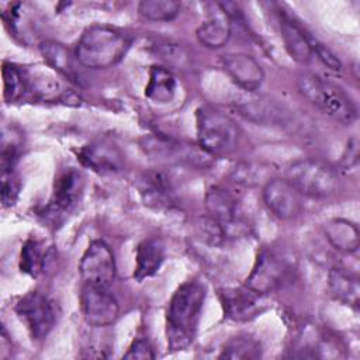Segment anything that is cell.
<instances>
[{"mask_svg":"<svg viewBox=\"0 0 360 360\" xmlns=\"http://www.w3.org/2000/svg\"><path fill=\"white\" fill-rule=\"evenodd\" d=\"M205 297L207 287L197 278L184 281L173 292L166 312L167 347L172 352L186 350L193 343Z\"/></svg>","mask_w":360,"mask_h":360,"instance_id":"6da1fadb","label":"cell"},{"mask_svg":"<svg viewBox=\"0 0 360 360\" xmlns=\"http://www.w3.org/2000/svg\"><path fill=\"white\" fill-rule=\"evenodd\" d=\"M46 257L48 253L44 252L41 242H38L35 238H30L28 240H25L21 249L20 269L24 273L37 277L39 273L44 271L46 266Z\"/></svg>","mask_w":360,"mask_h":360,"instance_id":"83f0119b","label":"cell"},{"mask_svg":"<svg viewBox=\"0 0 360 360\" xmlns=\"http://www.w3.org/2000/svg\"><path fill=\"white\" fill-rule=\"evenodd\" d=\"M138 190L145 204L152 208H167L173 202V188L170 179L162 172L143 173L138 183Z\"/></svg>","mask_w":360,"mask_h":360,"instance_id":"d6986e66","label":"cell"},{"mask_svg":"<svg viewBox=\"0 0 360 360\" xmlns=\"http://www.w3.org/2000/svg\"><path fill=\"white\" fill-rule=\"evenodd\" d=\"M302 195L287 179L274 177L263 187V201L278 219H294L302 211Z\"/></svg>","mask_w":360,"mask_h":360,"instance_id":"8fae6325","label":"cell"},{"mask_svg":"<svg viewBox=\"0 0 360 360\" xmlns=\"http://www.w3.org/2000/svg\"><path fill=\"white\" fill-rule=\"evenodd\" d=\"M84 188V177L76 167L62 169L53 181L52 197L45 208V219L52 225L60 224L63 218L77 205Z\"/></svg>","mask_w":360,"mask_h":360,"instance_id":"52a82bcc","label":"cell"},{"mask_svg":"<svg viewBox=\"0 0 360 360\" xmlns=\"http://www.w3.org/2000/svg\"><path fill=\"white\" fill-rule=\"evenodd\" d=\"M263 295L256 294L246 285L239 288H222L219 300L225 318L235 322H246L263 312Z\"/></svg>","mask_w":360,"mask_h":360,"instance_id":"5bb4252c","label":"cell"},{"mask_svg":"<svg viewBox=\"0 0 360 360\" xmlns=\"http://www.w3.org/2000/svg\"><path fill=\"white\" fill-rule=\"evenodd\" d=\"M312 49H314V55H316L321 62L328 66L329 69L332 70H339L342 68V63L340 60L330 52V49H328L323 44L318 42L316 39H314V44H312Z\"/></svg>","mask_w":360,"mask_h":360,"instance_id":"1f68e13d","label":"cell"},{"mask_svg":"<svg viewBox=\"0 0 360 360\" xmlns=\"http://www.w3.org/2000/svg\"><path fill=\"white\" fill-rule=\"evenodd\" d=\"M297 89L312 105L342 124H352L357 117V110L352 98L333 82L305 73L297 79Z\"/></svg>","mask_w":360,"mask_h":360,"instance_id":"277c9868","label":"cell"},{"mask_svg":"<svg viewBox=\"0 0 360 360\" xmlns=\"http://www.w3.org/2000/svg\"><path fill=\"white\" fill-rule=\"evenodd\" d=\"M204 202L208 218L221 226L225 239L236 236L243 229V224L236 218V200L229 191L219 186H212L207 190Z\"/></svg>","mask_w":360,"mask_h":360,"instance_id":"7c38bea8","label":"cell"},{"mask_svg":"<svg viewBox=\"0 0 360 360\" xmlns=\"http://www.w3.org/2000/svg\"><path fill=\"white\" fill-rule=\"evenodd\" d=\"M240 114L259 124H277L283 121V110L264 97H249L238 105Z\"/></svg>","mask_w":360,"mask_h":360,"instance_id":"cb8c5ba5","label":"cell"},{"mask_svg":"<svg viewBox=\"0 0 360 360\" xmlns=\"http://www.w3.org/2000/svg\"><path fill=\"white\" fill-rule=\"evenodd\" d=\"M20 193V180L14 170L1 172V202L3 207H11L15 204Z\"/></svg>","mask_w":360,"mask_h":360,"instance_id":"f546056e","label":"cell"},{"mask_svg":"<svg viewBox=\"0 0 360 360\" xmlns=\"http://www.w3.org/2000/svg\"><path fill=\"white\" fill-rule=\"evenodd\" d=\"M125 359H153L155 353L148 339L145 338H136L128 347V350L124 353Z\"/></svg>","mask_w":360,"mask_h":360,"instance_id":"4dcf8cb0","label":"cell"},{"mask_svg":"<svg viewBox=\"0 0 360 360\" xmlns=\"http://www.w3.org/2000/svg\"><path fill=\"white\" fill-rule=\"evenodd\" d=\"M328 287L335 300L353 308L359 307L360 287L357 277L340 267H333L328 273Z\"/></svg>","mask_w":360,"mask_h":360,"instance_id":"7402d4cb","label":"cell"},{"mask_svg":"<svg viewBox=\"0 0 360 360\" xmlns=\"http://www.w3.org/2000/svg\"><path fill=\"white\" fill-rule=\"evenodd\" d=\"M278 28L288 55L298 63H309L314 56L312 44L315 38L283 10H278Z\"/></svg>","mask_w":360,"mask_h":360,"instance_id":"2e32d148","label":"cell"},{"mask_svg":"<svg viewBox=\"0 0 360 360\" xmlns=\"http://www.w3.org/2000/svg\"><path fill=\"white\" fill-rule=\"evenodd\" d=\"M39 51L49 69L55 70L66 80L77 83V72L73 65V58L69 49L56 41H42Z\"/></svg>","mask_w":360,"mask_h":360,"instance_id":"44dd1931","label":"cell"},{"mask_svg":"<svg viewBox=\"0 0 360 360\" xmlns=\"http://www.w3.org/2000/svg\"><path fill=\"white\" fill-rule=\"evenodd\" d=\"M290 269L291 267L283 255L270 248H263L256 257L245 285L264 297L283 285L288 277Z\"/></svg>","mask_w":360,"mask_h":360,"instance_id":"ba28073f","label":"cell"},{"mask_svg":"<svg viewBox=\"0 0 360 360\" xmlns=\"http://www.w3.org/2000/svg\"><path fill=\"white\" fill-rule=\"evenodd\" d=\"M131 37L115 27L96 24L87 27L75 48L76 60L89 69H107L124 59Z\"/></svg>","mask_w":360,"mask_h":360,"instance_id":"7a4b0ae2","label":"cell"},{"mask_svg":"<svg viewBox=\"0 0 360 360\" xmlns=\"http://www.w3.org/2000/svg\"><path fill=\"white\" fill-rule=\"evenodd\" d=\"M301 194L312 198H326L339 188V177L326 162L315 158L295 160L285 170V177Z\"/></svg>","mask_w":360,"mask_h":360,"instance_id":"5b68a950","label":"cell"},{"mask_svg":"<svg viewBox=\"0 0 360 360\" xmlns=\"http://www.w3.org/2000/svg\"><path fill=\"white\" fill-rule=\"evenodd\" d=\"M25 77L27 94H31L37 100L44 101H58L66 100L68 90L63 89L62 82L56 75L51 73L48 69H41L39 66L22 68Z\"/></svg>","mask_w":360,"mask_h":360,"instance_id":"e0dca14e","label":"cell"},{"mask_svg":"<svg viewBox=\"0 0 360 360\" xmlns=\"http://www.w3.org/2000/svg\"><path fill=\"white\" fill-rule=\"evenodd\" d=\"M232 35L231 22L224 15L222 18H212L204 24H201L197 31L195 37L201 45L210 49H218L228 44Z\"/></svg>","mask_w":360,"mask_h":360,"instance_id":"d4e9b609","label":"cell"},{"mask_svg":"<svg viewBox=\"0 0 360 360\" xmlns=\"http://www.w3.org/2000/svg\"><path fill=\"white\" fill-rule=\"evenodd\" d=\"M180 8V3L174 0H143L138 4V13L150 21H172Z\"/></svg>","mask_w":360,"mask_h":360,"instance_id":"f1b7e54d","label":"cell"},{"mask_svg":"<svg viewBox=\"0 0 360 360\" xmlns=\"http://www.w3.org/2000/svg\"><path fill=\"white\" fill-rule=\"evenodd\" d=\"M1 76H3V96L7 103H15L27 94L22 68L10 62H4L1 68Z\"/></svg>","mask_w":360,"mask_h":360,"instance_id":"4316f807","label":"cell"},{"mask_svg":"<svg viewBox=\"0 0 360 360\" xmlns=\"http://www.w3.org/2000/svg\"><path fill=\"white\" fill-rule=\"evenodd\" d=\"M79 273L84 284L98 285L108 288L115 277V260L110 246L101 240H91L84 250L80 263Z\"/></svg>","mask_w":360,"mask_h":360,"instance_id":"9c48e42d","label":"cell"},{"mask_svg":"<svg viewBox=\"0 0 360 360\" xmlns=\"http://www.w3.org/2000/svg\"><path fill=\"white\" fill-rule=\"evenodd\" d=\"M221 65L235 84L248 93H255L264 80L262 66L248 53H225L221 56Z\"/></svg>","mask_w":360,"mask_h":360,"instance_id":"9a60e30c","label":"cell"},{"mask_svg":"<svg viewBox=\"0 0 360 360\" xmlns=\"http://www.w3.org/2000/svg\"><path fill=\"white\" fill-rule=\"evenodd\" d=\"M323 233L328 242L339 252L354 253L359 249L360 236L356 224L343 218H332L325 222Z\"/></svg>","mask_w":360,"mask_h":360,"instance_id":"ffe728a7","label":"cell"},{"mask_svg":"<svg viewBox=\"0 0 360 360\" xmlns=\"http://www.w3.org/2000/svg\"><path fill=\"white\" fill-rule=\"evenodd\" d=\"M83 166L98 174H117L124 169V155L120 148L105 139H97L84 145L79 153Z\"/></svg>","mask_w":360,"mask_h":360,"instance_id":"4fadbf2b","label":"cell"},{"mask_svg":"<svg viewBox=\"0 0 360 360\" xmlns=\"http://www.w3.org/2000/svg\"><path fill=\"white\" fill-rule=\"evenodd\" d=\"M14 311L35 342H42L58 321L56 304L41 291H30L20 297Z\"/></svg>","mask_w":360,"mask_h":360,"instance_id":"8992f818","label":"cell"},{"mask_svg":"<svg viewBox=\"0 0 360 360\" xmlns=\"http://www.w3.org/2000/svg\"><path fill=\"white\" fill-rule=\"evenodd\" d=\"M80 308L86 323L91 328H107L117 321L120 314L118 301L108 288L91 284H83Z\"/></svg>","mask_w":360,"mask_h":360,"instance_id":"30bf717a","label":"cell"},{"mask_svg":"<svg viewBox=\"0 0 360 360\" xmlns=\"http://www.w3.org/2000/svg\"><path fill=\"white\" fill-rule=\"evenodd\" d=\"M176 79L173 73L163 66H152L145 86V96L153 103L166 104L174 98Z\"/></svg>","mask_w":360,"mask_h":360,"instance_id":"603a6c76","label":"cell"},{"mask_svg":"<svg viewBox=\"0 0 360 360\" xmlns=\"http://www.w3.org/2000/svg\"><path fill=\"white\" fill-rule=\"evenodd\" d=\"M262 356L260 342L252 335L242 333L231 338L221 349L219 359L232 360H253Z\"/></svg>","mask_w":360,"mask_h":360,"instance_id":"484cf974","label":"cell"},{"mask_svg":"<svg viewBox=\"0 0 360 360\" xmlns=\"http://www.w3.org/2000/svg\"><path fill=\"white\" fill-rule=\"evenodd\" d=\"M165 256L166 248L160 238L150 236L143 239L136 248L134 278L141 283L145 278L155 276L163 264Z\"/></svg>","mask_w":360,"mask_h":360,"instance_id":"ac0fdd59","label":"cell"},{"mask_svg":"<svg viewBox=\"0 0 360 360\" xmlns=\"http://www.w3.org/2000/svg\"><path fill=\"white\" fill-rule=\"evenodd\" d=\"M195 131L200 149L210 158L232 155L240 141L236 122L222 111L202 105L195 111Z\"/></svg>","mask_w":360,"mask_h":360,"instance_id":"3957f363","label":"cell"}]
</instances>
